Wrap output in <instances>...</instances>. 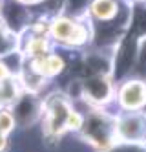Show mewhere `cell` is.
<instances>
[{"instance_id":"6da1fadb","label":"cell","mask_w":146,"mask_h":152,"mask_svg":"<svg viewBox=\"0 0 146 152\" xmlns=\"http://www.w3.org/2000/svg\"><path fill=\"white\" fill-rule=\"evenodd\" d=\"M49 37L64 46H82L88 40V31L82 22L71 17H55L48 29Z\"/></svg>"},{"instance_id":"7a4b0ae2","label":"cell","mask_w":146,"mask_h":152,"mask_svg":"<svg viewBox=\"0 0 146 152\" xmlns=\"http://www.w3.org/2000/svg\"><path fill=\"white\" fill-rule=\"evenodd\" d=\"M81 126L84 128V137L97 147H106L115 130V125H111L110 119L100 114H92L88 119H84Z\"/></svg>"},{"instance_id":"3957f363","label":"cell","mask_w":146,"mask_h":152,"mask_svg":"<svg viewBox=\"0 0 146 152\" xmlns=\"http://www.w3.org/2000/svg\"><path fill=\"white\" fill-rule=\"evenodd\" d=\"M119 99L126 110H137L142 104H146V84L139 79L126 81L121 88Z\"/></svg>"},{"instance_id":"277c9868","label":"cell","mask_w":146,"mask_h":152,"mask_svg":"<svg viewBox=\"0 0 146 152\" xmlns=\"http://www.w3.org/2000/svg\"><path fill=\"white\" fill-rule=\"evenodd\" d=\"M81 84H82V94L95 103H100L110 97L111 84L106 75H88Z\"/></svg>"},{"instance_id":"5b68a950","label":"cell","mask_w":146,"mask_h":152,"mask_svg":"<svg viewBox=\"0 0 146 152\" xmlns=\"http://www.w3.org/2000/svg\"><path fill=\"white\" fill-rule=\"evenodd\" d=\"M89 13L100 24L111 22L119 15V4L117 0H93L89 6Z\"/></svg>"},{"instance_id":"8992f818","label":"cell","mask_w":146,"mask_h":152,"mask_svg":"<svg viewBox=\"0 0 146 152\" xmlns=\"http://www.w3.org/2000/svg\"><path fill=\"white\" fill-rule=\"evenodd\" d=\"M117 130L124 139H139L144 132V119L139 115H126L119 123Z\"/></svg>"},{"instance_id":"52a82bcc","label":"cell","mask_w":146,"mask_h":152,"mask_svg":"<svg viewBox=\"0 0 146 152\" xmlns=\"http://www.w3.org/2000/svg\"><path fill=\"white\" fill-rule=\"evenodd\" d=\"M18 95H20V90L13 77H7L0 83V106L2 108H7L9 104H13Z\"/></svg>"},{"instance_id":"ba28073f","label":"cell","mask_w":146,"mask_h":152,"mask_svg":"<svg viewBox=\"0 0 146 152\" xmlns=\"http://www.w3.org/2000/svg\"><path fill=\"white\" fill-rule=\"evenodd\" d=\"M15 128V115L7 108L0 110V134H9Z\"/></svg>"},{"instance_id":"9c48e42d","label":"cell","mask_w":146,"mask_h":152,"mask_svg":"<svg viewBox=\"0 0 146 152\" xmlns=\"http://www.w3.org/2000/svg\"><path fill=\"white\" fill-rule=\"evenodd\" d=\"M7 77H9V68H7V64H4V61H0V83Z\"/></svg>"},{"instance_id":"30bf717a","label":"cell","mask_w":146,"mask_h":152,"mask_svg":"<svg viewBox=\"0 0 146 152\" xmlns=\"http://www.w3.org/2000/svg\"><path fill=\"white\" fill-rule=\"evenodd\" d=\"M7 150V137L6 134H0V152H6Z\"/></svg>"},{"instance_id":"8fae6325","label":"cell","mask_w":146,"mask_h":152,"mask_svg":"<svg viewBox=\"0 0 146 152\" xmlns=\"http://www.w3.org/2000/svg\"><path fill=\"white\" fill-rule=\"evenodd\" d=\"M135 2H139V4H146V0H135Z\"/></svg>"},{"instance_id":"7c38bea8","label":"cell","mask_w":146,"mask_h":152,"mask_svg":"<svg viewBox=\"0 0 146 152\" xmlns=\"http://www.w3.org/2000/svg\"><path fill=\"white\" fill-rule=\"evenodd\" d=\"M20 2H37V0H20Z\"/></svg>"}]
</instances>
